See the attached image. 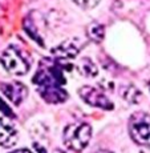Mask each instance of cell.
<instances>
[{"label":"cell","instance_id":"obj_6","mask_svg":"<svg viewBox=\"0 0 150 153\" xmlns=\"http://www.w3.org/2000/svg\"><path fill=\"white\" fill-rule=\"evenodd\" d=\"M82 45H84V43L78 37H73V39H68L61 44H58L56 48L52 49V53L55 56H58V57L73 59L78 55Z\"/></svg>","mask_w":150,"mask_h":153},{"label":"cell","instance_id":"obj_12","mask_svg":"<svg viewBox=\"0 0 150 153\" xmlns=\"http://www.w3.org/2000/svg\"><path fill=\"white\" fill-rule=\"evenodd\" d=\"M11 153H32L29 149H25V148H23V149H16V151H13V152H11Z\"/></svg>","mask_w":150,"mask_h":153},{"label":"cell","instance_id":"obj_13","mask_svg":"<svg viewBox=\"0 0 150 153\" xmlns=\"http://www.w3.org/2000/svg\"><path fill=\"white\" fill-rule=\"evenodd\" d=\"M96 153H113V152L106 151V149H101V151H98V152H96Z\"/></svg>","mask_w":150,"mask_h":153},{"label":"cell","instance_id":"obj_2","mask_svg":"<svg viewBox=\"0 0 150 153\" xmlns=\"http://www.w3.org/2000/svg\"><path fill=\"white\" fill-rule=\"evenodd\" d=\"M129 133L138 145L150 146V114L146 112H136L129 119Z\"/></svg>","mask_w":150,"mask_h":153},{"label":"cell","instance_id":"obj_5","mask_svg":"<svg viewBox=\"0 0 150 153\" xmlns=\"http://www.w3.org/2000/svg\"><path fill=\"white\" fill-rule=\"evenodd\" d=\"M0 89L5 95V97L13 102L15 105H19L24 101V99L28 95V89L24 84L19 81H11V83H3L0 85Z\"/></svg>","mask_w":150,"mask_h":153},{"label":"cell","instance_id":"obj_8","mask_svg":"<svg viewBox=\"0 0 150 153\" xmlns=\"http://www.w3.org/2000/svg\"><path fill=\"white\" fill-rule=\"evenodd\" d=\"M88 36L89 39H92L93 42L96 43H101L104 40V36H105V29H104V25L100 24L97 22H93L88 25Z\"/></svg>","mask_w":150,"mask_h":153},{"label":"cell","instance_id":"obj_4","mask_svg":"<svg viewBox=\"0 0 150 153\" xmlns=\"http://www.w3.org/2000/svg\"><path fill=\"white\" fill-rule=\"evenodd\" d=\"M78 95L86 104L101 109H113V102L102 91L90 85H84L78 89Z\"/></svg>","mask_w":150,"mask_h":153},{"label":"cell","instance_id":"obj_3","mask_svg":"<svg viewBox=\"0 0 150 153\" xmlns=\"http://www.w3.org/2000/svg\"><path fill=\"white\" fill-rule=\"evenodd\" d=\"M0 63L11 75L15 76H23L29 71L28 60L15 47H8L7 49H4L0 57Z\"/></svg>","mask_w":150,"mask_h":153},{"label":"cell","instance_id":"obj_11","mask_svg":"<svg viewBox=\"0 0 150 153\" xmlns=\"http://www.w3.org/2000/svg\"><path fill=\"white\" fill-rule=\"evenodd\" d=\"M75 4H77L78 7L84 8V10H92L100 3V0H73Z\"/></svg>","mask_w":150,"mask_h":153},{"label":"cell","instance_id":"obj_10","mask_svg":"<svg viewBox=\"0 0 150 153\" xmlns=\"http://www.w3.org/2000/svg\"><path fill=\"white\" fill-rule=\"evenodd\" d=\"M121 95L126 101H130L132 104H137L138 100L141 97V92L134 88L133 85H125L121 88Z\"/></svg>","mask_w":150,"mask_h":153},{"label":"cell","instance_id":"obj_1","mask_svg":"<svg viewBox=\"0 0 150 153\" xmlns=\"http://www.w3.org/2000/svg\"><path fill=\"white\" fill-rule=\"evenodd\" d=\"M92 139V126L88 123H72L63 131V143L73 152H82Z\"/></svg>","mask_w":150,"mask_h":153},{"label":"cell","instance_id":"obj_9","mask_svg":"<svg viewBox=\"0 0 150 153\" xmlns=\"http://www.w3.org/2000/svg\"><path fill=\"white\" fill-rule=\"evenodd\" d=\"M78 69L82 75L89 76V77H93V76L97 75V67L96 64L92 61V59L89 57H84L81 59V61L78 63Z\"/></svg>","mask_w":150,"mask_h":153},{"label":"cell","instance_id":"obj_14","mask_svg":"<svg viewBox=\"0 0 150 153\" xmlns=\"http://www.w3.org/2000/svg\"><path fill=\"white\" fill-rule=\"evenodd\" d=\"M148 88H149V89H150V81H149V83H148Z\"/></svg>","mask_w":150,"mask_h":153},{"label":"cell","instance_id":"obj_7","mask_svg":"<svg viewBox=\"0 0 150 153\" xmlns=\"http://www.w3.org/2000/svg\"><path fill=\"white\" fill-rule=\"evenodd\" d=\"M17 131L15 125L7 119L0 117V145L3 148H12L17 143Z\"/></svg>","mask_w":150,"mask_h":153}]
</instances>
